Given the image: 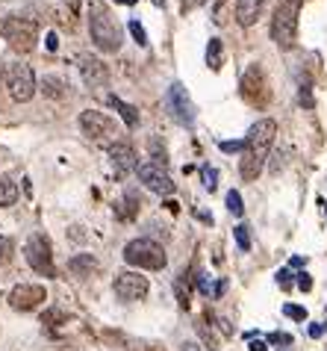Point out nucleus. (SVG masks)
<instances>
[{
	"label": "nucleus",
	"mask_w": 327,
	"mask_h": 351,
	"mask_svg": "<svg viewBox=\"0 0 327 351\" xmlns=\"http://www.w3.org/2000/svg\"><path fill=\"white\" fill-rule=\"evenodd\" d=\"M60 47V38H56V33H47V51H56Z\"/></svg>",
	"instance_id": "obj_36"
},
{
	"label": "nucleus",
	"mask_w": 327,
	"mask_h": 351,
	"mask_svg": "<svg viewBox=\"0 0 327 351\" xmlns=\"http://www.w3.org/2000/svg\"><path fill=\"white\" fill-rule=\"evenodd\" d=\"M124 260L136 269L157 271V269L166 266V251H162V245L153 239H133V242H127V248H124Z\"/></svg>",
	"instance_id": "obj_4"
},
{
	"label": "nucleus",
	"mask_w": 327,
	"mask_h": 351,
	"mask_svg": "<svg viewBox=\"0 0 327 351\" xmlns=\"http://www.w3.org/2000/svg\"><path fill=\"white\" fill-rule=\"evenodd\" d=\"M6 74H9V65H3V60H0V83H6Z\"/></svg>",
	"instance_id": "obj_39"
},
{
	"label": "nucleus",
	"mask_w": 327,
	"mask_h": 351,
	"mask_svg": "<svg viewBox=\"0 0 327 351\" xmlns=\"http://www.w3.org/2000/svg\"><path fill=\"white\" fill-rule=\"evenodd\" d=\"M115 295L121 301H139L148 295V278L139 271H121L115 275Z\"/></svg>",
	"instance_id": "obj_10"
},
{
	"label": "nucleus",
	"mask_w": 327,
	"mask_h": 351,
	"mask_svg": "<svg viewBox=\"0 0 327 351\" xmlns=\"http://www.w3.org/2000/svg\"><path fill=\"white\" fill-rule=\"evenodd\" d=\"M109 104L115 106V110H118L121 112V119H124V124H127V128H136V124H139V110H136V106H130V104H124L121 101V97H109Z\"/></svg>",
	"instance_id": "obj_17"
},
{
	"label": "nucleus",
	"mask_w": 327,
	"mask_h": 351,
	"mask_svg": "<svg viewBox=\"0 0 327 351\" xmlns=\"http://www.w3.org/2000/svg\"><path fill=\"white\" fill-rule=\"evenodd\" d=\"M77 68H80V74H83V83L92 86V89H98V86H107V80H109V68L103 65L98 56H92V53H80Z\"/></svg>",
	"instance_id": "obj_13"
},
{
	"label": "nucleus",
	"mask_w": 327,
	"mask_h": 351,
	"mask_svg": "<svg viewBox=\"0 0 327 351\" xmlns=\"http://www.w3.org/2000/svg\"><path fill=\"white\" fill-rule=\"evenodd\" d=\"M89 33H92V42L103 53H115L121 47V27L103 3H92L89 9Z\"/></svg>",
	"instance_id": "obj_2"
},
{
	"label": "nucleus",
	"mask_w": 327,
	"mask_h": 351,
	"mask_svg": "<svg viewBox=\"0 0 327 351\" xmlns=\"http://www.w3.org/2000/svg\"><path fill=\"white\" fill-rule=\"evenodd\" d=\"M127 27H130V33H133V38H136V42H139L142 47H145V45H148V36H145V27H142V24L136 21V18H133V21H130Z\"/></svg>",
	"instance_id": "obj_26"
},
{
	"label": "nucleus",
	"mask_w": 327,
	"mask_h": 351,
	"mask_svg": "<svg viewBox=\"0 0 327 351\" xmlns=\"http://www.w3.org/2000/svg\"><path fill=\"white\" fill-rule=\"evenodd\" d=\"M289 278H292V275H289L286 269H283V271H277V284H280L283 289H289Z\"/></svg>",
	"instance_id": "obj_34"
},
{
	"label": "nucleus",
	"mask_w": 327,
	"mask_h": 351,
	"mask_svg": "<svg viewBox=\"0 0 327 351\" xmlns=\"http://www.w3.org/2000/svg\"><path fill=\"white\" fill-rule=\"evenodd\" d=\"M227 210L233 213V216H242V213H245V207H242V195H239L236 189H230V192H227Z\"/></svg>",
	"instance_id": "obj_22"
},
{
	"label": "nucleus",
	"mask_w": 327,
	"mask_h": 351,
	"mask_svg": "<svg viewBox=\"0 0 327 351\" xmlns=\"http://www.w3.org/2000/svg\"><path fill=\"white\" fill-rule=\"evenodd\" d=\"M298 101H301V106H306V110H313V95H310V89H301Z\"/></svg>",
	"instance_id": "obj_30"
},
{
	"label": "nucleus",
	"mask_w": 327,
	"mask_h": 351,
	"mask_svg": "<svg viewBox=\"0 0 327 351\" xmlns=\"http://www.w3.org/2000/svg\"><path fill=\"white\" fill-rule=\"evenodd\" d=\"M3 38L9 42V47H15L18 53H27L36 47V38H38V27L30 18H9L3 24Z\"/></svg>",
	"instance_id": "obj_5"
},
{
	"label": "nucleus",
	"mask_w": 327,
	"mask_h": 351,
	"mask_svg": "<svg viewBox=\"0 0 327 351\" xmlns=\"http://www.w3.org/2000/svg\"><path fill=\"white\" fill-rule=\"evenodd\" d=\"M207 65L213 68V71H218V68L224 65V47H221V38H209V45H207Z\"/></svg>",
	"instance_id": "obj_19"
},
{
	"label": "nucleus",
	"mask_w": 327,
	"mask_h": 351,
	"mask_svg": "<svg viewBox=\"0 0 327 351\" xmlns=\"http://www.w3.org/2000/svg\"><path fill=\"white\" fill-rule=\"evenodd\" d=\"M6 89H9V97H12V101L27 104L36 95V74H33V68L24 65V62H15L12 68H9V74H6Z\"/></svg>",
	"instance_id": "obj_6"
},
{
	"label": "nucleus",
	"mask_w": 327,
	"mask_h": 351,
	"mask_svg": "<svg viewBox=\"0 0 327 351\" xmlns=\"http://www.w3.org/2000/svg\"><path fill=\"white\" fill-rule=\"evenodd\" d=\"M44 287L42 284H18L12 292H9V304H12L15 310H36L38 304L44 301Z\"/></svg>",
	"instance_id": "obj_12"
},
{
	"label": "nucleus",
	"mask_w": 327,
	"mask_h": 351,
	"mask_svg": "<svg viewBox=\"0 0 327 351\" xmlns=\"http://www.w3.org/2000/svg\"><path fill=\"white\" fill-rule=\"evenodd\" d=\"M283 313L289 316V319H295V322H304V319H306V310H304V307H298V304H286V307H283Z\"/></svg>",
	"instance_id": "obj_28"
},
{
	"label": "nucleus",
	"mask_w": 327,
	"mask_h": 351,
	"mask_svg": "<svg viewBox=\"0 0 327 351\" xmlns=\"http://www.w3.org/2000/svg\"><path fill=\"white\" fill-rule=\"evenodd\" d=\"M115 3H139V0H115Z\"/></svg>",
	"instance_id": "obj_41"
},
{
	"label": "nucleus",
	"mask_w": 327,
	"mask_h": 351,
	"mask_svg": "<svg viewBox=\"0 0 327 351\" xmlns=\"http://www.w3.org/2000/svg\"><path fill=\"white\" fill-rule=\"evenodd\" d=\"M68 266H71L74 275H89V271L98 269V263H94V257H92V254H80V257H74V260L68 263Z\"/></svg>",
	"instance_id": "obj_21"
},
{
	"label": "nucleus",
	"mask_w": 327,
	"mask_h": 351,
	"mask_svg": "<svg viewBox=\"0 0 327 351\" xmlns=\"http://www.w3.org/2000/svg\"><path fill=\"white\" fill-rule=\"evenodd\" d=\"M12 254H15L12 239H9V237H0V266H6V263L12 260Z\"/></svg>",
	"instance_id": "obj_23"
},
{
	"label": "nucleus",
	"mask_w": 327,
	"mask_h": 351,
	"mask_svg": "<svg viewBox=\"0 0 327 351\" xmlns=\"http://www.w3.org/2000/svg\"><path fill=\"white\" fill-rule=\"evenodd\" d=\"M298 0H283L280 6L274 9V18H272V38L277 47L289 51L295 45V36H298Z\"/></svg>",
	"instance_id": "obj_3"
},
{
	"label": "nucleus",
	"mask_w": 327,
	"mask_h": 351,
	"mask_svg": "<svg viewBox=\"0 0 327 351\" xmlns=\"http://www.w3.org/2000/svg\"><path fill=\"white\" fill-rule=\"evenodd\" d=\"M248 348H251V351H265V343H263V339H251V346H248Z\"/></svg>",
	"instance_id": "obj_38"
},
{
	"label": "nucleus",
	"mask_w": 327,
	"mask_h": 351,
	"mask_svg": "<svg viewBox=\"0 0 327 351\" xmlns=\"http://www.w3.org/2000/svg\"><path fill=\"white\" fill-rule=\"evenodd\" d=\"M183 351H204L198 343H183Z\"/></svg>",
	"instance_id": "obj_40"
},
{
	"label": "nucleus",
	"mask_w": 327,
	"mask_h": 351,
	"mask_svg": "<svg viewBox=\"0 0 327 351\" xmlns=\"http://www.w3.org/2000/svg\"><path fill=\"white\" fill-rule=\"evenodd\" d=\"M268 339H272L274 346H289V343H292V337H289V334H272Z\"/></svg>",
	"instance_id": "obj_31"
},
{
	"label": "nucleus",
	"mask_w": 327,
	"mask_h": 351,
	"mask_svg": "<svg viewBox=\"0 0 327 351\" xmlns=\"http://www.w3.org/2000/svg\"><path fill=\"white\" fill-rule=\"evenodd\" d=\"M221 151H224V154H236V151H245V139H233V142H221Z\"/></svg>",
	"instance_id": "obj_29"
},
{
	"label": "nucleus",
	"mask_w": 327,
	"mask_h": 351,
	"mask_svg": "<svg viewBox=\"0 0 327 351\" xmlns=\"http://www.w3.org/2000/svg\"><path fill=\"white\" fill-rule=\"evenodd\" d=\"M177 301H180V307H189V287H186V275H180V280H177Z\"/></svg>",
	"instance_id": "obj_27"
},
{
	"label": "nucleus",
	"mask_w": 327,
	"mask_h": 351,
	"mask_svg": "<svg viewBox=\"0 0 327 351\" xmlns=\"http://www.w3.org/2000/svg\"><path fill=\"white\" fill-rule=\"evenodd\" d=\"M15 201H18V183L0 174V207H12Z\"/></svg>",
	"instance_id": "obj_20"
},
{
	"label": "nucleus",
	"mask_w": 327,
	"mask_h": 351,
	"mask_svg": "<svg viewBox=\"0 0 327 351\" xmlns=\"http://www.w3.org/2000/svg\"><path fill=\"white\" fill-rule=\"evenodd\" d=\"M233 237H236V245L242 248V251H248V248H251V233H248V228H245V224H239V228L233 230Z\"/></svg>",
	"instance_id": "obj_24"
},
{
	"label": "nucleus",
	"mask_w": 327,
	"mask_h": 351,
	"mask_svg": "<svg viewBox=\"0 0 327 351\" xmlns=\"http://www.w3.org/2000/svg\"><path fill=\"white\" fill-rule=\"evenodd\" d=\"M242 95H245V101L254 104V106H265L268 104L272 92H268L265 74H263V68H259V65H251L245 71V77H242Z\"/></svg>",
	"instance_id": "obj_9"
},
{
	"label": "nucleus",
	"mask_w": 327,
	"mask_h": 351,
	"mask_svg": "<svg viewBox=\"0 0 327 351\" xmlns=\"http://www.w3.org/2000/svg\"><path fill=\"white\" fill-rule=\"evenodd\" d=\"M166 101H168V110H171V115H174L177 124H183V128H192V124H195V104H192L189 92L183 89V83L168 86Z\"/></svg>",
	"instance_id": "obj_8"
},
{
	"label": "nucleus",
	"mask_w": 327,
	"mask_h": 351,
	"mask_svg": "<svg viewBox=\"0 0 327 351\" xmlns=\"http://www.w3.org/2000/svg\"><path fill=\"white\" fill-rule=\"evenodd\" d=\"M322 334H324V325H310V337L313 339H319Z\"/></svg>",
	"instance_id": "obj_37"
},
{
	"label": "nucleus",
	"mask_w": 327,
	"mask_h": 351,
	"mask_svg": "<svg viewBox=\"0 0 327 351\" xmlns=\"http://www.w3.org/2000/svg\"><path fill=\"white\" fill-rule=\"evenodd\" d=\"M263 3L265 0H236V21L242 27H251L263 12Z\"/></svg>",
	"instance_id": "obj_16"
},
{
	"label": "nucleus",
	"mask_w": 327,
	"mask_h": 351,
	"mask_svg": "<svg viewBox=\"0 0 327 351\" xmlns=\"http://www.w3.org/2000/svg\"><path fill=\"white\" fill-rule=\"evenodd\" d=\"M298 289H304V292H310V289H313L310 275H298Z\"/></svg>",
	"instance_id": "obj_32"
},
{
	"label": "nucleus",
	"mask_w": 327,
	"mask_h": 351,
	"mask_svg": "<svg viewBox=\"0 0 327 351\" xmlns=\"http://www.w3.org/2000/svg\"><path fill=\"white\" fill-rule=\"evenodd\" d=\"M27 263L33 266V271H38V275L44 278H56V269H53V254H51V242H47V237H42V233H33L30 239H27Z\"/></svg>",
	"instance_id": "obj_7"
},
{
	"label": "nucleus",
	"mask_w": 327,
	"mask_h": 351,
	"mask_svg": "<svg viewBox=\"0 0 327 351\" xmlns=\"http://www.w3.org/2000/svg\"><path fill=\"white\" fill-rule=\"evenodd\" d=\"M136 171H139V180L145 183L151 192H157V195H171V192H174V183H171V178L159 169V165L145 162V165H139Z\"/></svg>",
	"instance_id": "obj_14"
},
{
	"label": "nucleus",
	"mask_w": 327,
	"mask_h": 351,
	"mask_svg": "<svg viewBox=\"0 0 327 351\" xmlns=\"http://www.w3.org/2000/svg\"><path fill=\"white\" fill-rule=\"evenodd\" d=\"M200 178H204V186H207L209 192L218 186V171H215V169H209V165H204V169H200Z\"/></svg>",
	"instance_id": "obj_25"
},
{
	"label": "nucleus",
	"mask_w": 327,
	"mask_h": 351,
	"mask_svg": "<svg viewBox=\"0 0 327 351\" xmlns=\"http://www.w3.org/2000/svg\"><path fill=\"white\" fill-rule=\"evenodd\" d=\"M109 160L115 165V171L118 174H127V171H136L139 169V162H136V151L130 148V145H124V142H115L112 148H109Z\"/></svg>",
	"instance_id": "obj_15"
},
{
	"label": "nucleus",
	"mask_w": 327,
	"mask_h": 351,
	"mask_svg": "<svg viewBox=\"0 0 327 351\" xmlns=\"http://www.w3.org/2000/svg\"><path fill=\"white\" fill-rule=\"evenodd\" d=\"M274 136H277V124L272 119H263L257 121L251 130L245 136V151H242V162H239V171H242L245 180H257L265 169V160H268V151L274 145Z\"/></svg>",
	"instance_id": "obj_1"
},
{
	"label": "nucleus",
	"mask_w": 327,
	"mask_h": 351,
	"mask_svg": "<svg viewBox=\"0 0 327 351\" xmlns=\"http://www.w3.org/2000/svg\"><path fill=\"white\" fill-rule=\"evenodd\" d=\"M198 289L204 292V295H209V275H200L198 278Z\"/></svg>",
	"instance_id": "obj_35"
},
{
	"label": "nucleus",
	"mask_w": 327,
	"mask_h": 351,
	"mask_svg": "<svg viewBox=\"0 0 327 351\" xmlns=\"http://www.w3.org/2000/svg\"><path fill=\"white\" fill-rule=\"evenodd\" d=\"M80 130L89 136V139H107V136L115 133V124L107 112L86 110V112H80Z\"/></svg>",
	"instance_id": "obj_11"
},
{
	"label": "nucleus",
	"mask_w": 327,
	"mask_h": 351,
	"mask_svg": "<svg viewBox=\"0 0 327 351\" xmlns=\"http://www.w3.org/2000/svg\"><path fill=\"white\" fill-rule=\"evenodd\" d=\"M65 89H68V86H65V80H62V77H53V74H47L44 80H42V92H44L47 97H53V101H56V97H65V95H68Z\"/></svg>",
	"instance_id": "obj_18"
},
{
	"label": "nucleus",
	"mask_w": 327,
	"mask_h": 351,
	"mask_svg": "<svg viewBox=\"0 0 327 351\" xmlns=\"http://www.w3.org/2000/svg\"><path fill=\"white\" fill-rule=\"evenodd\" d=\"M204 3H207V0H183V12H192V9H198Z\"/></svg>",
	"instance_id": "obj_33"
}]
</instances>
